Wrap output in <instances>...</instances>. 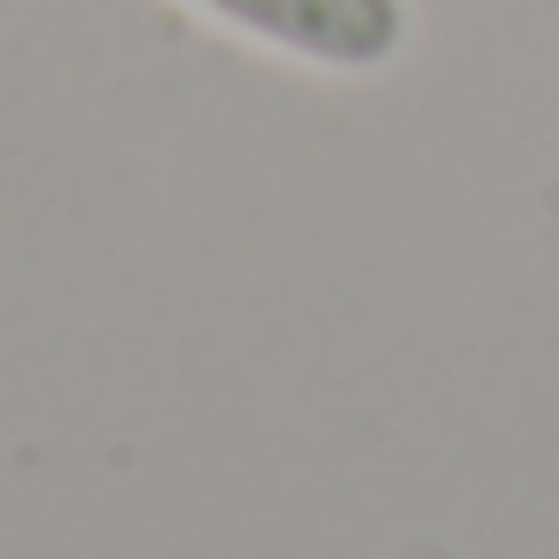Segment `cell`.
Here are the masks:
<instances>
[{
    "mask_svg": "<svg viewBox=\"0 0 559 559\" xmlns=\"http://www.w3.org/2000/svg\"><path fill=\"white\" fill-rule=\"evenodd\" d=\"M190 9L321 74H379L412 41V0H190Z\"/></svg>",
    "mask_w": 559,
    "mask_h": 559,
    "instance_id": "cell-1",
    "label": "cell"
}]
</instances>
